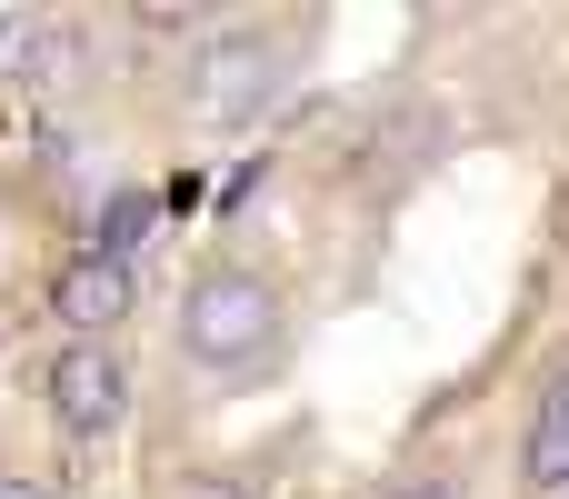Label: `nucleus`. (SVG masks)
Listing matches in <instances>:
<instances>
[{"mask_svg": "<svg viewBox=\"0 0 569 499\" xmlns=\"http://www.w3.org/2000/svg\"><path fill=\"white\" fill-rule=\"evenodd\" d=\"M0 499H50V490H40L30 470H0Z\"/></svg>", "mask_w": 569, "mask_h": 499, "instance_id": "obj_10", "label": "nucleus"}, {"mask_svg": "<svg viewBox=\"0 0 569 499\" xmlns=\"http://www.w3.org/2000/svg\"><path fill=\"white\" fill-rule=\"evenodd\" d=\"M40 410L70 430V440H110L130 420V350L120 340H60L40 360Z\"/></svg>", "mask_w": 569, "mask_h": 499, "instance_id": "obj_3", "label": "nucleus"}, {"mask_svg": "<svg viewBox=\"0 0 569 499\" xmlns=\"http://www.w3.org/2000/svg\"><path fill=\"white\" fill-rule=\"evenodd\" d=\"M0 40H10V10H0Z\"/></svg>", "mask_w": 569, "mask_h": 499, "instance_id": "obj_11", "label": "nucleus"}, {"mask_svg": "<svg viewBox=\"0 0 569 499\" xmlns=\"http://www.w3.org/2000/svg\"><path fill=\"white\" fill-rule=\"evenodd\" d=\"M40 310H50L70 340H120L130 310H140V270H130V260H100V250H70V260L50 270V290H40Z\"/></svg>", "mask_w": 569, "mask_h": 499, "instance_id": "obj_4", "label": "nucleus"}, {"mask_svg": "<svg viewBox=\"0 0 569 499\" xmlns=\"http://www.w3.org/2000/svg\"><path fill=\"white\" fill-rule=\"evenodd\" d=\"M180 499H270L250 470H200V480H180Z\"/></svg>", "mask_w": 569, "mask_h": 499, "instance_id": "obj_9", "label": "nucleus"}, {"mask_svg": "<svg viewBox=\"0 0 569 499\" xmlns=\"http://www.w3.org/2000/svg\"><path fill=\"white\" fill-rule=\"evenodd\" d=\"M450 150V110L440 100H390V110H370V130H360V150L340 160L350 180H410V170H430Z\"/></svg>", "mask_w": 569, "mask_h": 499, "instance_id": "obj_5", "label": "nucleus"}, {"mask_svg": "<svg viewBox=\"0 0 569 499\" xmlns=\"http://www.w3.org/2000/svg\"><path fill=\"white\" fill-rule=\"evenodd\" d=\"M160 210H170L160 190H140V180H120V190H110V200L90 210V240H80V250H100V260H140V240L160 230Z\"/></svg>", "mask_w": 569, "mask_h": 499, "instance_id": "obj_7", "label": "nucleus"}, {"mask_svg": "<svg viewBox=\"0 0 569 499\" xmlns=\"http://www.w3.org/2000/svg\"><path fill=\"white\" fill-rule=\"evenodd\" d=\"M290 70H300V30H280V20H210V40H200L190 70H180V100H190L210 130H240V120L280 110Z\"/></svg>", "mask_w": 569, "mask_h": 499, "instance_id": "obj_2", "label": "nucleus"}, {"mask_svg": "<svg viewBox=\"0 0 569 499\" xmlns=\"http://www.w3.org/2000/svg\"><path fill=\"white\" fill-rule=\"evenodd\" d=\"M170 340H180V360L210 370L220 390H250V380L290 350V280H280L270 260L220 250V260L190 270V290H180V310H170Z\"/></svg>", "mask_w": 569, "mask_h": 499, "instance_id": "obj_1", "label": "nucleus"}, {"mask_svg": "<svg viewBox=\"0 0 569 499\" xmlns=\"http://www.w3.org/2000/svg\"><path fill=\"white\" fill-rule=\"evenodd\" d=\"M370 499H470V470L460 460H410V470H390Z\"/></svg>", "mask_w": 569, "mask_h": 499, "instance_id": "obj_8", "label": "nucleus"}, {"mask_svg": "<svg viewBox=\"0 0 569 499\" xmlns=\"http://www.w3.org/2000/svg\"><path fill=\"white\" fill-rule=\"evenodd\" d=\"M520 490L560 499L569 490V350H550L540 390H530V420H520Z\"/></svg>", "mask_w": 569, "mask_h": 499, "instance_id": "obj_6", "label": "nucleus"}]
</instances>
